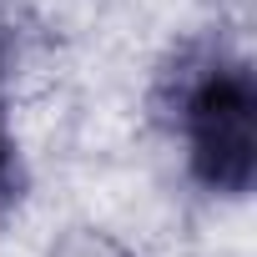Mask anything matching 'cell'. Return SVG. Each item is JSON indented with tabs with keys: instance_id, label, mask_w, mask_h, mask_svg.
<instances>
[{
	"instance_id": "cell-1",
	"label": "cell",
	"mask_w": 257,
	"mask_h": 257,
	"mask_svg": "<svg viewBox=\"0 0 257 257\" xmlns=\"http://www.w3.org/2000/svg\"><path fill=\"white\" fill-rule=\"evenodd\" d=\"M177 121L192 177L217 197H242L257 167V91L247 61H207L187 81Z\"/></svg>"
},
{
	"instance_id": "cell-2",
	"label": "cell",
	"mask_w": 257,
	"mask_h": 257,
	"mask_svg": "<svg viewBox=\"0 0 257 257\" xmlns=\"http://www.w3.org/2000/svg\"><path fill=\"white\" fill-rule=\"evenodd\" d=\"M21 197V152H16V137H11V121H6V106H0V217H6Z\"/></svg>"
}]
</instances>
